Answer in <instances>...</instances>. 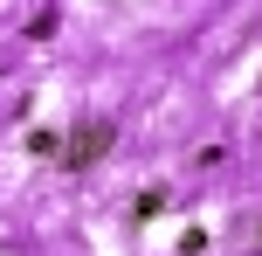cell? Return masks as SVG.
<instances>
[{
    "instance_id": "1",
    "label": "cell",
    "mask_w": 262,
    "mask_h": 256,
    "mask_svg": "<svg viewBox=\"0 0 262 256\" xmlns=\"http://www.w3.org/2000/svg\"><path fill=\"white\" fill-rule=\"evenodd\" d=\"M111 146H118V125H111V118H90V125H76V132L62 139V166L83 173V166H97Z\"/></svg>"
},
{
    "instance_id": "2",
    "label": "cell",
    "mask_w": 262,
    "mask_h": 256,
    "mask_svg": "<svg viewBox=\"0 0 262 256\" xmlns=\"http://www.w3.org/2000/svg\"><path fill=\"white\" fill-rule=\"evenodd\" d=\"M28 152H41V160H49V152H62V139H55L49 125H41V132H28Z\"/></svg>"
},
{
    "instance_id": "3",
    "label": "cell",
    "mask_w": 262,
    "mask_h": 256,
    "mask_svg": "<svg viewBox=\"0 0 262 256\" xmlns=\"http://www.w3.org/2000/svg\"><path fill=\"white\" fill-rule=\"evenodd\" d=\"M255 256H262V215H255Z\"/></svg>"
}]
</instances>
